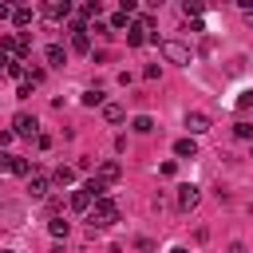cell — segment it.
<instances>
[{
  "label": "cell",
  "instance_id": "f546056e",
  "mask_svg": "<svg viewBox=\"0 0 253 253\" xmlns=\"http://www.w3.org/2000/svg\"><path fill=\"white\" fill-rule=\"evenodd\" d=\"M0 20H12V4H0Z\"/></svg>",
  "mask_w": 253,
  "mask_h": 253
},
{
  "label": "cell",
  "instance_id": "9c48e42d",
  "mask_svg": "<svg viewBox=\"0 0 253 253\" xmlns=\"http://www.w3.org/2000/svg\"><path fill=\"white\" fill-rule=\"evenodd\" d=\"M126 43L130 47H142V43H150V32L142 24H126Z\"/></svg>",
  "mask_w": 253,
  "mask_h": 253
},
{
  "label": "cell",
  "instance_id": "4dcf8cb0",
  "mask_svg": "<svg viewBox=\"0 0 253 253\" xmlns=\"http://www.w3.org/2000/svg\"><path fill=\"white\" fill-rule=\"evenodd\" d=\"M8 63H12V55H4V51H0V71H8Z\"/></svg>",
  "mask_w": 253,
  "mask_h": 253
},
{
  "label": "cell",
  "instance_id": "836d02e7",
  "mask_svg": "<svg viewBox=\"0 0 253 253\" xmlns=\"http://www.w3.org/2000/svg\"><path fill=\"white\" fill-rule=\"evenodd\" d=\"M4 253H12V249H4Z\"/></svg>",
  "mask_w": 253,
  "mask_h": 253
},
{
  "label": "cell",
  "instance_id": "d4e9b609",
  "mask_svg": "<svg viewBox=\"0 0 253 253\" xmlns=\"http://www.w3.org/2000/svg\"><path fill=\"white\" fill-rule=\"evenodd\" d=\"M249 107H253V91H241L237 95V111H249Z\"/></svg>",
  "mask_w": 253,
  "mask_h": 253
},
{
  "label": "cell",
  "instance_id": "484cf974",
  "mask_svg": "<svg viewBox=\"0 0 253 253\" xmlns=\"http://www.w3.org/2000/svg\"><path fill=\"white\" fill-rule=\"evenodd\" d=\"M182 12H186V16H202V4H198V0H186Z\"/></svg>",
  "mask_w": 253,
  "mask_h": 253
},
{
  "label": "cell",
  "instance_id": "4316f807",
  "mask_svg": "<svg viewBox=\"0 0 253 253\" xmlns=\"http://www.w3.org/2000/svg\"><path fill=\"white\" fill-rule=\"evenodd\" d=\"M107 28H126V12H115V16L107 20Z\"/></svg>",
  "mask_w": 253,
  "mask_h": 253
},
{
  "label": "cell",
  "instance_id": "83f0119b",
  "mask_svg": "<svg viewBox=\"0 0 253 253\" xmlns=\"http://www.w3.org/2000/svg\"><path fill=\"white\" fill-rule=\"evenodd\" d=\"M12 158H16V154H0V174H4V170H12Z\"/></svg>",
  "mask_w": 253,
  "mask_h": 253
},
{
  "label": "cell",
  "instance_id": "603a6c76",
  "mask_svg": "<svg viewBox=\"0 0 253 253\" xmlns=\"http://www.w3.org/2000/svg\"><path fill=\"white\" fill-rule=\"evenodd\" d=\"M233 134H237V138H253V123H245V119L233 123Z\"/></svg>",
  "mask_w": 253,
  "mask_h": 253
},
{
  "label": "cell",
  "instance_id": "3957f363",
  "mask_svg": "<svg viewBox=\"0 0 253 253\" xmlns=\"http://www.w3.org/2000/svg\"><path fill=\"white\" fill-rule=\"evenodd\" d=\"M198 202H202V194H198V186H194V182L178 186V210H182V213H190V210H194Z\"/></svg>",
  "mask_w": 253,
  "mask_h": 253
},
{
  "label": "cell",
  "instance_id": "ac0fdd59",
  "mask_svg": "<svg viewBox=\"0 0 253 253\" xmlns=\"http://www.w3.org/2000/svg\"><path fill=\"white\" fill-rule=\"evenodd\" d=\"M8 174H16V178H32V162L28 158H12V170Z\"/></svg>",
  "mask_w": 253,
  "mask_h": 253
},
{
  "label": "cell",
  "instance_id": "1f68e13d",
  "mask_svg": "<svg viewBox=\"0 0 253 253\" xmlns=\"http://www.w3.org/2000/svg\"><path fill=\"white\" fill-rule=\"evenodd\" d=\"M170 253H190V249H186V245H174V249H170Z\"/></svg>",
  "mask_w": 253,
  "mask_h": 253
},
{
  "label": "cell",
  "instance_id": "7402d4cb",
  "mask_svg": "<svg viewBox=\"0 0 253 253\" xmlns=\"http://www.w3.org/2000/svg\"><path fill=\"white\" fill-rule=\"evenodd\" d=\"M99 103H103V91H99V87L83 91V107H99Z\"/></svg>",
  "mask_w": 253,
  "mask_h": 253
},
{
  "label": "cell",
  "instance_id": "8992f818",
  "mask_svg": "<svg viewBox=\"0 0 253 253\" xmlns=\"http://www.w3.org/2000/svg\"><path fill=\"white\" fill-rule=\"evenodd\" d=\"M119 174H123V166H119L115 158H107V162H99V170H95V178H99L103 186H111V182H119Z\"/></svg>",
  "mask_w": 253,
  "mask_h": 253
},
{
  "label": "cell",
  "instance_id": "5bb4252c",
  "mask_svg": "<svg viewBox=\"0 0 253 253\" xmlns=\"http://www.w3.org/2000/svg\"><path fill=\"white\" fill-rule=\"evenodd\" d=\"M174 154H178V158H194V154H198V142L186 134V138H178V142H174Z\"/></svg>",
  "mask_w": 253,
  "mask_h": 253
},
{
  "label": "cell",
  "instance_id": "277c9868",
  "mask_svg": "<svg viewBox=\"0 0 253 253\" xmlns=\"http://www.w3.org/2000/svg\"><path fill=\"white\" fill-rule=\"evenodd\" d=\"M162 55H166L170 63H190V47L178 43V40H166V43H162Z\"/></svg>",
  "mask_w": 253,
  "mask_h": 253
},
{
  "label": "cell",
  "instance_id": "d6986e66",
  "mask_svg": "<svg viewBox=\"0 0 253 253\" xmlns=\"http://www.w3.org/2000/svg\"><path fill=\"white\" fill-rule=\"evenodd\" d=\"M12 24L16 28H28L32 24V8H12Z\"/></svg>",
  "mask_w": 253,
  "mask_h": 253
},
{
  "label": "cell",
  "instance_id": "8fae6325",
  "mask_svg": "<svg viewBox=\"0 0 253 253\" xmlns=\"http://www.w3.org/2000/svg\"><path fill=\"white\" fill-rule=\"evenodd\" d=\"M75 182V166H55L51 170V186H71Z\"/></svg>",
  "mask_w": 253,
  "mask_h": 253
},
{
  "label": "cell",
  "instance_id": "e0dca14e",
  "mask_svg": "<svg viewBox=\"0 0 253 253\" xmlns=\"http://www.w3.org/2000/svg\"><path fill=\"white\" fill-rule=\"evenodd\" d=\"M71 51H91V32H71Z\"/></svg>",
  "mask_w": 253,
  "mask_h": 253
},
{
  "label": "cell",
  "instance_id": "4fadbf2b",
  "mask_svg": "<svg viewBox=\"0 0 253 253\" xmlns=\"http://www.w3.org/2000/svg\"><path fill=\"white\" fill-rule=\"evenodd\" d=\"M103 119H107V123H123V119H126V107H123V103H103Z\"/></svg>",
  "mask_w": 253,
  "mask_h": 253
},
{
  "label": "cell",
  "instance_id": "ffe728a7",
  "mask_svg": "<svg viewBox=\"0 0 253 253\" xmlns=\"http://www.w3.org/2000/svg\"><path fill=\"white\" fill-rule=\"evenodd\" d=\"M47 229H51V237H67L71 221H63V217H51V221H47Z\"/></svg>",
  "mask_w": 253,
  "mask_h": 253
},
{
  "label": "cell",
  "instance_id": "ba28073f",
  "mask_svg": "<svg viewBox=\"0 0 253 253\" xmlns=\"http://www.w3.org/2000/svg\"><path fill=\"white\" fill-rule=\"evenodd\" d=\"M186 130H190V138H194V134H206V130H210V115L190 111V115H186Z\"/></svg>",
  "mask_w": 253,
  "mask_h": 253
},
{
  "label": "cell",
  "instance_id": "52a82bcc",
  "mask_svg": "<svg viewBox=\"0 0 253 253\" xmlns=\"http://www.w3.org/2000/svg\"><path fill=\"white\" fill-rule=\"evenodd\" d=\"M28 190H32V198H47V190H51V174H40V170H32V178H28Z\"/></svg>",
  "mask_w": 253,
  "mask_h": 253
},
{
  "label": "cell",
  "instance_id": "6da1fadb",
  "mask_svg": "<svg viewBox=\"0 0 253 253\" xmlns=\"http://www.w3.org/2000/svg\"><path fill=\"white\" fill-rule=\"evenodd\" d=\"M115 221H119V206H115L111 198L91 202V210H87V225H91V229H107V225H115Z\"/></svg>",
  "mask_w": 253,
  "mask_h": 253
},
{
  "label": "cell",
  "instance_id": "7a4b0ae2",
  "mask_svg": "<svg viewBox=\"0 0 253 253\" xmlns=\"http://www.w3.org/2000/svg\"><path fill=\"white\" fill-rule=\"evenodd\" d=\"M12 134H20V138H40V123H36V115L20 111V115L12 119Z\"/></svg>",
  "mask_w": 253,
  "mask_h": 253
},
{
  "label": "cell",
  "instance_id": "cb8c5ba5",
  "mask_svg": "<svg viewBox=\"0 0 253 253\" xmlns=\"http://www.w3.org/2000/svg\"><path fill=\"white\" fill-rule=\"evenodd\" d=\"M63 213V202L59 198H47V217H59Z\"/></svg>",
  "mask_w": 253,
  "mask_h": 253
},
{
  "label": "cell",
  "instance_id": "44dd1931",
  "mask_svg": "<svg viewBox=\"0 0 253 253\" xmlns=\"http://www.w3.org/2000/svg\"><path fill=\"white\" fill-rule=\"evenodd\" d=\"M4 75H12V79H20V83H24V75H28V67H24V63H20V59H12V63H8V71H4Z\"/></svg>",
  "mask_w": 253,
  "mask_h": 253
},
{
  "label": "cell",
  "instance_id": "7c38bea8",
  "mask_svg": "<svg viewBox=\"0 0 253 253\" xmlns=\"http://www.w3.org/2000/svg\"><path fill=\"white\" fill-rule=\"evenodd\" d=\"M107 190H111V186H103V182H99L95 174H91V178H87V186H83V194H87L91 202H99V198H107Z\"/></svg>",
  "mask_w": 253,
  "mask_h": 253
},
{
  "label": "cell",
  "instance_id": "5b68a950",
  "mask_svg": "<svg viewBox=\"0 0 253 253\" xmlns=\"http://www.w3.org/2000/svg\"><path fill=\"white\" fill-rule=\"evenodd\" d=\"M40 12H43L47 20H67V16H71V4H67V0H47V4H40Z\"/></svg>",
  "mask_w": 253,
  "mask_h": 253
},
{
  "label": "cell",
  "instance_id": "2e32d148",
  "mask_svg": "<svg viewBox=\"0 0 253 253\" xmlns=\"http://www.w3.org/2000/svg\"><path fill=\"white\" fill-rule=\"evenodd\" d=\"M67 206H71V210H75V213H87V210H91V198H87V194H83V190H75V194H71V198H67Z\"/></svg>",
  "mask_w": 253,
  "mask_h": 253
},
{
  "label": "cell",
  "instance_id": "d6a6232c",
  "mask_svg": "<svg viewBox=\"0 0 253 253\" xmlns=\"http://www.w3.org/2000/svg\"><path fill=\"white\" fill-rule=\"evenodd\" d=\"M245 20H249V24H253V8H245Z\"/></svg>",
  "mask_w": 253,
  "mask_h": 253
},
{
  "label": "cell",
  "instance_id": "30bf717a",
  "mask_svg": "<svg viewBox=\"0 0 253 253\" xmlns=\"http://www.w3.org/2000/svg\"><path fill=\"white\" fill-rule=\"evenodd\" d=\"M43 59H47L51 67H63V59H67V51H63V43H47V47H43Z\"/></svg>",
  "mask_w": 253,
  "mask_h": 253
},
{
  "label": "cell",
  "instance_id": "f1b7e54d",
  "mask_svg": "<svg viewBox=\"0 0 253 253\" xmlns=\"http://www.w3.org/2000/svg\"><path fill=\"white\" fill-rule=\"evenodd\" d=\"M229 253H245V241H229Z\"/></svg>",
  "mask_w": 253,
  "mask_h": 253
},
{
  "label": "cell",
  "instance_id": "9a60e30c",
  "mask_svg": "<svg viewBox=\"0 0 253 253\" xmlns=\"http://www.w3.org/2000/svg\"><path fill=\"white\" fill-rule=\"evenodd\" d=\"M130 130H134V134H150V130H154V119H150V115H134V119H130Z\"/></svg>",
  "mask_w": 253,
  "mask_h": 253
}]
</instances>
